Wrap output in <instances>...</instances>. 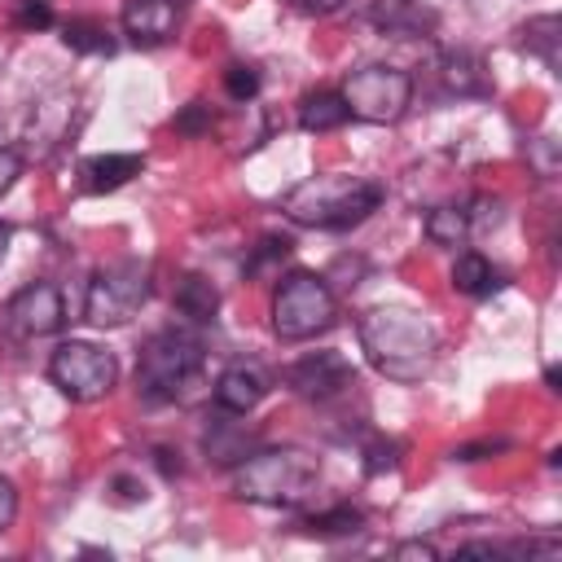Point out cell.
Masks as SVG:
<instances>
[{
  "label": "cell",
  "instance_id": "7a4b0ae2",
  "mask_svg": "<svg viewBox=\"0 0 562 562\" xmlns=\"http://www.w3.org/2000/svg\"><path fill=\"white\" fill-rule=\"evenodd\" d=\"M378 206H382V184L378 180H360V176H316V180L294 184L281 198V211L294 224L329 228V233L364 224Z\"/></svg>",
  "mask_w": 562,
  "mask_h": 562
},
{
  "label": "cell",
  "instance_id": "44dd1931",
  "mask_svg": "<svg viewBox=\"0 0 562 562\" xmlns=\"http://www.w3.org/2000/svg\"><path fill=\"white\" fill-rule=\"evenodd\" d=\"M61 40H66V48H75V53H110V48H114L110 31H105L101 22H92V18H75V22H66Z\"/></svg>",
  "mask_w": 562,
  "mask_h": 562
},
{
  "label": "cell",
  "instance_id": "4316f807",
  "mask_svg": "<svg viewBox=\"0 0 562 562\" xmlns=\"http://www.w3.org/2000/svg\"><path fill=\"white\" fill-rule=\"evenodd\" d=\"M347 0H294V9L299 13H312V18H329V13H338Z\"/></svg>",
  "mask_w": 562,
  "mask_h": 562
},
{
  "label": "cell",
  "instance_id": "30bf717a",
  "mask_svg": "<svg viewBox=\"0 0 562 562\" xmlns=\"http://www.w3.org/2000/svg\"><path fill=\"white\" fill-rule=\"evenodd\" d=\"M9 325L22 338H44L66 325V299L53 281H31L9 299Z\"/></svg>",
  "mask_w": 562,
  "mask_h": 562
},
{
  "label": "cell",
  "instance_id": "cb8c5ba5",
  "mask_svg": "<svg viewBox=\"0 0 562 562\" xmlns=\"http://www.w3.org/2000/svg\"><path fill=\"white\" fill-rule=\"evenodd\" d=\"M18 26H22V31H44V26H53V9H48V0H22V9H18Z\"/></svg>",
  "mask_w": 562,
  "mask_h": 562
},
{
  "label": "cell",
  "instance_id": "5bb4252c",
  "mask_svg": "<svg viewBox=\"0 0 562 562\" xmlns=\"http://www.w3.org/2000/svg\"><path fill=\"white\" fill-rule=\"evenodd\" d=\"M140 167H145L140 154H92V158H83L79 176H83V189L88 193H114L132 176H140Z\"/></svg>",
  "mask_w": 562,
  "mask_h": 562
},
{
  "label": "cell",
  "instance_id": "ba28073f",
  "mask_svg": "<svg viewBox=\"0 0 562 562\" xmlns=\"http://www.w3.org/2000/svg\"><path fill=\"white\" fill-rule=\"evenodd\" d=\"M48 378H53V386H57L66 400L92 404V400H105V395L114 391V382H119V360H114L105 347H97V342L70 338V342H61V347L48 356Z\"/></svg>",
  "mask_w": 562,
  "mask_h": 562
},
{
  "label": "cell",
  "instance_id": "52a82bcc",
  "mask_svg": "<svg viewBox=\"0 0 562 562\" xmlns=\"http://www.w3.org/2000/svg\"><path fill=\"white\" fill-rule=\"evenodd\" d=\"M338 97L347 101L351 119L360 123H395L404 119L408 101H413V75L400 66H360L342 79Z\"/></svg>",
  "mask_w": 562,
  "mask_h": 562
},
{
  "label": "cell",
  "instance_id": "d4e9b609",
  "mask_svg": "<svg viewBox=\"0 0 562 562\" xmlns=\"http://www.w3.org/2000/svg\"><path fill=\"white\" fill-rule=\"evenodd\" d=\"M22 176V158H18V149H9V145H0V198L13 189V180Z\"/></svg>",
  "mask_w": 562,
  "mask_h": 562
},
{
  "label": "cell",
  "instance_id": "7c38bea8",
  "mask_svg": "<svg viewBox=\"0 0 562 562\" xmlns=\"http://www.w3.org/2000/svg\"><path fill=\"white\" fill-rule=\"evenodd\" d=\"M180 4L184 0H127L123 4V31H127V40L140 44V48L167 44L176 35Z\"/></svg>",
  "mask_w": 562,
  "mask_h": 562
},
{
  "label": "cell",
  "instance_id": "5b68a950",
  "mask_svg": "<svg viewBox=\"0 0 562 562\" xmlns=\"http://www.w3.org/2000/svg\"><path fill=\"white\" fill-rule=\"evenodd\" d=\"M154 294V268L145 259H114L92 272L88 294H83V321L97 329H119L127 325Z\"/></svg>",
  "mask_w": 562,
  "mask_h": 562
},
{
  "label": "cell",
  "instance_id": "8fae6325",
  "mask_svg": "<svg viewBox=\"0 0 562 562\" xmlns=\"http://www.w3.org/2000/svg\"><path fill=\"white\" fill-rule=\"evenodd\" d=\"M268 386H272V378H268L255 360H237V364H228V369L215 378L211 400H215V408H220V413L246 417V413H255V408H259V400L268 395Z\"/></svg>",
  "mask_w": 562,
  "mask_h": 562
},
{
  "label": "cell",
  "instance_id": "6da1fadb",
  "mask_svg": "<svg viewBox=\"0 0 562 562\" xmlns=\"http://www.w3.org/2000/svg\"><path fill=\"white\" fill-rule=\"evenodd\" d=\"M356 334H360V351L369 356V364L391 382H422L435 369L439 334L413 307H400V303L369 307L356 321Z\"/></svg>",
  "mask_w": 562,
  "mask_h": 562
},
{
  "label": "cell",
  "instance_id": "ffe728a7",
  "mask_svg": "<svg viewBox=\"0 0 562 562\" xmlns=\"http://www.w3.org/2000/svg\"><path fill=\"white\" fill-rule=\"evenodd\" d=\"M558 31H562V22H558L553 13H540V18H531V22L522 26V48L536 53L549 70H558V40H562Z\"/></svg>",
  "mask_w": 562,
  "mask_h": 562
},
{
  "label": "cell",
  "instance_id": "603a6c76",
  "mask_svg": "<svg viewBox=\"0 0 562 562\" xmlns=\"http://www.w3.org/2000/svg\"><path fill=\"white\" fill-rule=\"evenodd\" d=\"M224 88H228V97H233V101H250V97L259 92V70L237 61V66H228V70H224Z\"/></svg>",
  "mask_w": 562,
  "mask_h": 562
},
{
  "label": "cell",
  "instance_id": "8992f818",
  "mask_svg": "<svg viewBox=\"0 0 562 562\" xmlns=\"http://www.w3.org/2000/svg\"><path fill=\"white\" fill-rule=\"evenodd\" d=\"M334 316H338V299L321 272L294 268L281 277V285L272 294V329L281 342L316 338L334 325Z\"/></svg>",
  "mask_w": 562,
  "mask_h": 562
},
{
  "label": "cell",
  "instance_id": "4fadbf2b",
  "mask_svg": "<svg viewBox=\"0 0 562 562\" xmlns=\"http://www.w3.org/2000/svg\"><path fill=\"white\" fill-rule=\"evenodd\" d=\"M369 22L395 40H413V35H426L435 26V13L422 9L417 0H373Z\"/></svg>",
  "mask_w": 562,
  "mask_h": 562
},
{
  "label": "cell",
  "instance_id": "7402d4cb",
  "mask_svg": "<svg viewBox=\"0 0 562 562\" xmlns=\"http://www.w3.org/2000/svg\"><path fill=\"white\" fill-rule=\"evenodd\" d=\"M312 536H356L360 527H364V514L360 509H351V505H338V509H325V514H312L307 522H303Z\"/></svg>",
  "mask_w": 562,
  "mask_h": 562
},
{
  "label": "cell",
  "instance_id": "9a60e30c",
  "mask_svg": "<svg viewBox=\"0 0 562 562\" xmlns=\"http://www.w3.org/2000/svg\"><path fill=\"white\" fill-rule=\"evenodd\" d=\"M439 75H443V83L457 92V97H483L492 83H487V70H483V61L474 57V53H465V48H457V53H443V61H439Z\"/></svg>",
  "mask_w": 562,
  "mask_h": 562
},
{
  "label": "cell",
  "instance_id": "ac0fdd59",
  "mask_svg": "<svg viewBox=\"0 0 562 562\" xmlns=\"http://www.w3.org/2000/svg\"><path fill=\"white\" fill-rule=\"evenodd\" d=\"M470 233H474V211L465 206H435L426 215V237L435 246H465Z\"/></svg>",
  "mask_w": 562,
  "mask_h": 562
},
{
  "label": "cell",
  "instance_id": "2e32d148",
  "mask_svg": "<svg viewBox=\"0 0 562 562\" xmlns=\"http://www.w3.org/2000/svg\"><path fill=\"white\" fill-rule=\"evenodd\" d=\"M496 285H501V272L487 263V255H479V250H461L457 255V263H452V290L457 294L487 299Z\"/></svg>",
  "mask_w": 562,
  "mask_h": 562
},
{
  "label": "cell",
  "instance_id": "9c48e42d",
  "mask_svg": "<svg viewBox=\"0 0 562 562\" xmlns=\"http://www.w3.org/2000/svg\"><path fill=\"white\" fill-rule=\"evenodd\" d=\"M281 382H285L294 395H303V400H334V395H342L347 386H356V369H351L347 356H338V351H312V356L294 360V364L281 373Z\"/></svg>",
  "mask_w": 562,
  "mask_h": 562
},
{
  "label": "cell",
  "instance_id": "3957f363",
  "mask_svg": "<svg viewBox=\"0 0 562 562\" xmlns=\"http://www.w3.org/2000/svg\"><path fill=\"white\" fill-rule=\"evenodd\" d=\"M321 483V461L307 448H263L250 452L237 474H233V492L250 505H272V509H290L303 505Z\"/></svg>",
  "mask_w": 562,
  "mask_h": 562
},
{
  "label": "cell",
  "instance_id": "83f0119b",
  "mask_svg": "<svg viewBox=\"0 0 562 562\" xmlns=\"http://www.w3.org/2000/svg\"><path fill=\"white\" fill-rule=\"evenodd\" d=\"M9 237H13L9 224H0V263H4V255H9Z\"/></svg>",
  "mask_w": 562,
  "mask_h": 562
},
{
  "label": "cell",
  "instance_id": "277c9868",
  "mask_svg": "<svg viewBox=\"0 0 562 562\" xmlns=\"http://www.w3.org/2000/svg\"><path fill=\"white\" fill-rule=\"evenodd\" d=\"M202 364H206V351L189 329H162L145 342L136 360V391L149 404L189 400V391L202 378Z\"/></svg>",
  "mask_w": 562,
  "mask_h": 562
},
{
  "label": "cell",
  "instance_id": "e0dca14e",
  "mask_svg": "<svg viewBox=\"0 0 562 562\" xmlns=\"http://www.w3.org/2000/svg\"><path fill=\"white\" fill-rule=\"evenodd\" d=\"M347 119H351V110L338 92H307L303 105H299V127L303 132H334Z\"/></svg>",
  "mask_w": 562,
  "mask_h": 562
},
{
  "label": "cell",
  "instance_id": "484cf974",
  "mask_svg": "<svg viewBox=\"0 0 562 562\" xmlns=\"http://www.w3.org/2000/svg\"><path fill=\"white\" fill-rule=\"evenodd\" d=\"M13 518H18V487H13V479L0 474V531L13 527Z\"/></svg>",
  "mask_w": 562,
  "mask_h": 562
},
{
  "label": "cell",
  "instance_id": "d6986e66",
  "mask_svg": "<svg viewBox=\"0 0 562 562\" xmlns=\"http://www.w3.org/2000/svg\"><path fill=\"white\" fill-rule=\"evenodd\" d=\"M176 307H180L184 316H193V321H211L215 307H220V290H215L202 272H189V277H180V285H176Z\"/></svg>",
  "mask_w": 562,
  "mask_h": 562
}]
</instances>
